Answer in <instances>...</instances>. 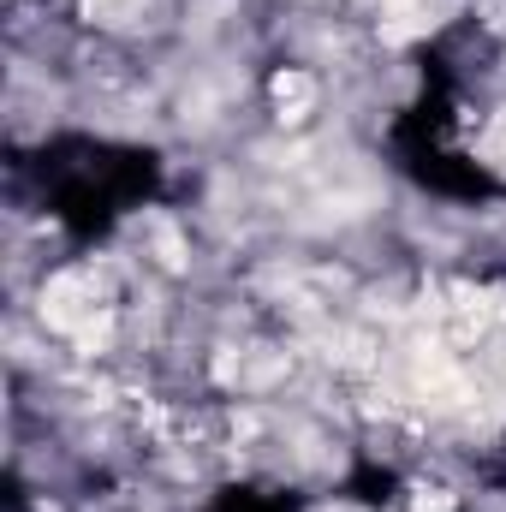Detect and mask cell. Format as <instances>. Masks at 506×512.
<instances>
[{"instance_id": "obj_1", "label": "cell", "mask_w": 506, "mask_h": 512, "mask_svg": "<svg viewBox=\"0 0 506 512\" xmlns=\"http://www.w3.org/2000/svg\"><path fill=\"white\" fill-rule=\"evenodd\" d=\"M310 96H316L310 72H280V78H274V102H280V120H304V114H310Z\"/></svg>"}, {"instance_id": "obj_2", "label": "cell", "mask_w": 506, "mask_h": 512, "mask_svg": "<svg viewBox=\"0 0 506 512\" xmlns=\"http://www.w3.org/2000/svg\"><path fill=\"white\" fill-rule=\"evenodd\" d=\"M155 251H161L167 268H185V245H179V233H173V227H155Z\"/></svg>"}, {"instance_id": "obj_3", "label": "cell", "mask_w": 506, "mask_h": 512, "mask_svg": "<svg viewBox=\"0 0 506 512\" xmlns=\"http://www.w3.org/2000/svg\"><path fill=\"white\" fill-rule=\"evenodd\" d=\"M453 507H459V501H453L447 489H423V495H417V507H411V512H453Z\"/></svg>"}, {"instance_id": "obj_4", "label": "cell", "mask_w": 506, "mask_h": 512, "mask_svg": "<svg viewBox=\"0 0 506 512\" xmlns=\"http://www.w3.org/2000/svg\"><path fill=\"white\" fill-rule=\"evenodd\" d=\"M84 6H90V12H96V6H108V0H84Z\"/></svg>"}]
</instances>
